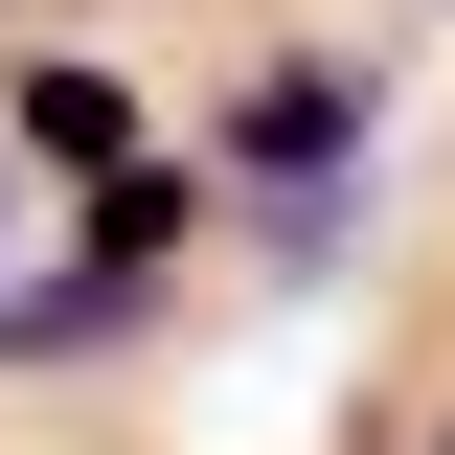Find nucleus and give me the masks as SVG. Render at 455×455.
I'll use <instances>...</instances> for the list:
<instances>
[{"instance_id": "obj_1", "label": "nucleus", "mask_w": 455, "mask_h": 455, "mask_svg": "<svg viewBox=\"0 0 455 455\" xmlns=\"http://www.w3.org/2000/svg\"><path fill=\"white\" fill-rule=\"evenodd\" d=\"M364 114H387V68H364V46H274L251 92H228L205 205H251L274 251H341V228H364Z\"/></svg>"}, {"instance_id": "obj_2", "label": "nucleus", "mask_w": 455, "mask_h": 455, "mask_svg": "<svg viewBox=\"0 0 455 455\" xmlns=\"http://www.w3.org/2000/svg\"><path fill=\"white\" fill-rule=\"evenodd\" d=\"M0 160H46V182H114V160H137V92H114V68H23V92H0Z\"/></svg>"}, {"instance_id": "obj_3", "label": "nucleus", "mask_w": 455, "mask_h": 455, "mask_svg": "<svg viewBox=\"0 0 455 455\" xmlns=\"http://www.w3.org/2000/svg\"><path fill=\"white\" fill-rule=\"evenodd\" d=\"M0 182H23V160H0Z\"/></svg>"}, {"instance_id": "obj_4", "label": "nucleus", "mask_w": 455, "mask_h": 455, "mask_svg": "<svg viewBox=\"0 0 455 455\" xmlns=\"http://www.w3.org/2000/svg\"><path fill=\"white\" fill-rule=\"evenodd\" d=\"M433 455H455V433H433Z\"/></svg>"}]
</instances>
